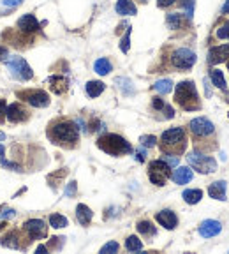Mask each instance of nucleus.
Returning <instances> with one entry per match:
<instances>
[{
	"label": "nucleus",
	"mask_w": 229,
	"mask_h": 254,
	"mask_svg": "<svg viewBox=\"0 0 229 254\" xmlns=\"http://www.w3.org/2000/svg\"><path fill=\"white\" fill-rule=\"evenodd\" d=\"M4 57H7V50L4 46H0V60L4 59Z\"/></svg>",
	"instance_id": "obj_47"
},
{
	"label": "nucleus",
	"mask_w": 229,
	"mask_h": 254,
	"mask_svg": "<svg viewBox=\"0 0 229 254\" xmlns=\"http://www.w3.org/2000/svg\"><path fill=\"white\" fill-rule=\"evenodd\" d=\"M161 140L164 147H174V145H180L185 140V132H183L182 127H173V129H168V131L162 132Z\"/></svg>",
	"instance_id": "obj_10"
},
{
	"label": "nucleus",
	"mask_w": 229,
	"mask_h": 254,
	"mask_svg": "<svg viewBox=\"0 0 229 254\" xmlns=\"http://www.w3.org/2000/svg\"><path fill=\"white\" fill-rule=\"evenodd\" d=\"M152 104H153V108L155 110H164V101H162L161 97H153V101H152Z\"/></svg>",
	"instance_id": "obj_40"
},
{
	"label": "nucleus",
	"mask_w": 229,
	"mask_h": 254,
	"mask_svg": "<svg viewBox=\"0 0 229 254\" xmlns=\"http://www.w3.org/2000/svg\"><path fill=\"white\" fill-rule=\"evenodd\" d=\"M125 249L131 251V253H138V251L143 249V244H141V240L136 235H131V237L125 240Z\"/></svg>",
	"instance_id": "obj_29"
},
{
	"label": "nucleus",
	"mask_w": 229,
	"mask_h": 254,
	"mask_svg": "<svg viewBox=\"0 0 229 254\" xmlns=\"http://www.w3.org/2000/svg\"><path fill=\"white\" fill-rule=\"evenodd\" d=\"M138 231L143 233V235H155V228H153V224L150 222V221H141V222H138Z\"/></svg>",
	"instance_id": "obj_32"
},
{
	"label": "nucleus",
	"mask_w": 229,
	"mask_h": 254,
	"mask_svg": "<svg viewBox=\"0 0 229 254\" xmlns=\"http://www.w3.org/2000/svg\"><path fill=\"white\" fill-rule=\"evenodd\" d=\"M129 48H131V29H127L125 35H123L122 41H120V50H122L123 53H127Z\"/></svg>",
	"instance_id": "obj_34"
},
{
	"label": "nucleus",
	"mask_w": 229,
	"mask_h": 254,
	"mask_svg": "<svg viewBox=\"0 0 229 254\" xmlns=\"http://www.w3.org/2000/svg\"><path fill=\"white\" fill-rule=\"evenodd\" d=\"M85 89H86V94H88V97L95 99L104 92L106 85L102 83V81H88V83L85 85Z\"/></svg>",
	"instance_id": "obj_21"
},
{
	"label": "nucleus",
	"mask_w": 229,
	"mask_h": 254,
	"mask_svg": "<svg viewBox=\"0 0 229 254\" xmlns=\"http://www.w3.org/2000/svg\"><path fill=\"white\" fill-rule=\"evenodd\" d=\"M76 189H78L76 182H69L67 187H65V196H74L76 194Z\"/></svg>",
	"instance_id": "obj_39"
},
{
	"label": "nucleus",
	"mask_w": 229,
	"mask_h": 254,
	"mask_svg": "<svg viewBox=\"0 0 229 254\" xmlns=\"http://www.w3.org/2000/svg\"><path fill=\"white\" fill-rule=\"evenodd\" d=\"M162 159H164L166 162H168V164L171 166V168H174V166H178V162H180V159L176 156H171V154H166L164 157H162Z\"/></svg>",
	"instance_id": "obj_38"
},
{
	"label": "nucleus",
	"mask_w": 229,
	"mask_h": 254,
	"mask_svg": "<svg viewBox=\"0 0 229 254\" xmlns=\"http://www.w3.org/2000/svg\"><path fill=\"white\" fill-rule=\"evenodd\" d=\"M148 177L150 182L155 184V186H164L166 180L171 177V166L164 161V159H157V161H152L148 169Z\"/></svg>",
	"instance_id": "obj_6"
},
{
	"label": "nucleus",
	"mask_w": 229,
	"mask_h": 254,
	"mask_svg": "<svg viewBox=\"0 0 229 254\" xmlns=\"http://www.w3.org/2000/svg\"><path fill=\"white\" fill-rule=\"evenodd\" d=\"M50 83H51V89L55 94H62L67 90V80L62 76H51L50 78Z\"/></svg>",
	"instance_id": "obj_25"
},
{
	"label": "nucleus",
	"mask_w": 229,
	"mask_h": 254,
	"mask_svg": "<svg viewBox=\"0 0 229 254\" xmlns=\"http://www.w3.org/2000/svg\"><path fill=\"white\" fill-rule=\"evenodd\" d=\"M23 0H4V5L5 7H16V5L22 4Z\"/></svg>",
	"instance_id": "obj_41"
},
{
	"label": "nucleus",
	"mask_w": 229,
	"mask_h": 254,
	"mask_svg": "<svg viewBox=\"0 0 229 254\" xmlns=\"http://www.w3.org/2000/svg\"><path fill=\"white\" fill-rule=\"evenodd\" d=\"M210 78H212V83L215 85L217 89H222V90L228 89V85H226V78H224V74H222V71H219V69H212Z\"/></svg>",
	"instance_id": "obj_26"
},
{
	"label": "nucleus",
	"mask_w": 229,
	"mask_h": 254,
	"mask_svg": "<svg viewBox=\"0 0 229 254\" xmlns=\"http://www.w3.org/2000/svg\"><path fill=\"white\" fill-rule=\"evenodd\" d=\"M194 177L191 168H187V166H180V168L174 169V173H171V178H173L174 184H178V186H183V184H189Z\"/></svg>",
	"instance_id": "obj_15"
},
{
	"label": "nucleus",
	"mask_w": 229,
	"mask_h": 254,
	"mask_svg": "<svg viewBox=\"0 0 229 254\" xmlns=\"http://www.w3.org/2000/svg\"><path fill=\"white\" fill-rule=\"evenodd\" d=\"M182 7L185 9L187 18L194 16V0H182Z\"/></svg>",
	"instance_id": "obj_35"
},
{
	"label": "nucleus",
	"mask_w": 229,
	"mask_h": 254,
	"mask_svg": "<svg viewBox=\"0 0 229 254\" xmlns=\"http://www.w3.org/2000/svg\"><path fill=\"white\" fill-rule=\"evenodd\" d=\"M2 140H5V132L0 131V141H2Z\"/></svg>",
	"instance_id": "obj_50"
},
{
	"label": "nucleus",
	"mask_w": 229,
	"mask_h": 254,
	"mask_svg": "<svg viewBox=\"0 0 229 254\" xmlns=\"http://www.w3.org/2000/svg\"><path fill=\"white\" fill-rule=\"evenodd\" d=\"M25 229L27 233L30 235V238H44L48 235V229L46 224H44V221L41 219H30L25 222Z\"/></svg>",
	"instance_id": "obj_11"
},
{
	"label": "nucleus",
	"mask_w": 229,
	"mask_h": 254,
	"mask_svg": "<svg viewBox=\"0 0 229 254\" xmlns=\"http://www.w3.org/2000/svg\"><path fill=\"white\" fill-rule=\"evenodd\" d=\"M222 13H224V14H229V0H226V4L222 5Z\"/></svg>",
	"instance_id": "obj_46"
},
{
	"label": "nucleus",
	"mask_w": 229,
	"mask_h": 254,
	"mask_svg": "<svg viewBox=\"0 0 229 254\" xmlns=\"http://www.w3.org/2000/svg\"><path fill=\"white\" fill-rule=\"evenodd\" d=\"M50 136L55 143H74L78 141V127L72 122H58L51 127Z\"/></svg>",
	"instance_id": "obj_3"
},
{
	"label": "nucleus",
	"mask_w": 229,
	"mask_h": 254,
	"mask_svg": "<svg viewBox=\"0 0 229 254\" xmlns=\"http://www.w3.org/2000/svg\"><path fill=\"white\" fill-rule=\"evenodd\" d=\"M189 127H191L192 134H194V136H200V138H204V136L213 134V131H215L213 124L210 122L208 119H204V117H198V119L191 120Z\"/></svg>",
	"instance_id": "obj_8"
},
{
	"label": "nucleus",
	"mask_w": 229,
	"mask_h": 254,
	"mask_svg": "<svg viewBox=\"0 0 229 254\" xmlns=\"http://www.w3.org/2000/svg\"><path fill=\"white\" fill-rule=\"evenodd\" d=\"M5 65H7L9 72H11L13 78H16V80L27 81L34 76L32 67H30L29 64H27V60L22 59V57H13V59H9L7 62H5Z\"/></svg>",
	"instance_id": "obj_5"
},
{
	"label": "nucleus",
	"mask_w": 229,
	"mask_h": 254,
	"mask_svg": "<svg viewBox=\"0 0 229 254\" xmlns=\"http://www.w3.org/2000/svg\"><path fill=\"white\" fill-rule=\"evenodd\" d=\"M174 2H176V0H157V5L159 7H170Z\"/></svg>",
	"instance_id": "obj_42"
},
{
	"label": "nucleus",
	"mask_w": 229,
	"mask_h": 254,
	"mask_svg": "<svg viewBox=\"0 0 229 254\" xmlns=\"http://www.w3.org/2000/svg\"><path fill=\"white\" fill-rule=\"evenodd\" d=\"M50 224L53 226L55 229H60V228L69 226V221H67V217H64L62 214H51V216H50Z\"/></svg>",
	"instance_id": "obj_28"
},
{
	"label": "nucleus",
	"mask_w": 229,
	"mask_h": 254,
	"mask_svg": "<svg viewBox=\"0 0 229 254\" xmlns=\"http://www.w3.org/2000/svg\"><path fill=\"white\" fill-rule=\"evenodd\" d=\"M174 99L183 110H198L200 108V97L192 81H182L174 89Z\"/></svg>",
	"instance_id": "obj_1"
},
{
	"label": "nucleus",
	"mask_w": 229,
	"mask_h": 254,
	"mask_svg": "<svg viewBox=\"0 0 229 254\" xmlns=\"http://www.w3.org/2000/svg\"><path fill=\"white\" fill-rule=\"evenodd\" d=\"M5 117H7L9 122H20V120L27 119V111L23 110L18 102H13V104L7 106V110H5Z\"/></svg>",
	"instance_id": "obj_16"
},
{
	"label": "nucleus",
	"mask_w": 229,
	"mask_h": 254,
	"mask_svg": "<svg viewBox=\"0 0 229 254\" xmlns=\"http://www.w3.org/2000/svg\"><path fill=\"white\" fill-rule=\"evenodd\" d=\"M114 83H116V87H118L120 90H122L123 95H132V94L136 92L134 85H132V81L129 80V78H116Z\"/></svg>",
	"instance_id": "obj_24"
},
{
	"label": "nucleus",
	"mask_w": 229,
	"mask_h": 254,
	"mask_svg": "<svg viewBox=\"0 0 229 254\" xmlns=\"http://www.w3.org/2000/svg\"><path fill=\"white\" fill-rule=\"evenodd\" d=\"M155 219H157L159 224L164 226L166 229H174L176 224H178V217H176V214H174L173 210H161L157 216H155Z\"/></svg>",
	"instance_id": "obj_14"
},
{
	"label": "nucleus",
	"mask_w": 229,
	"mask_h": 254,
	"mask_svg": "<svg viewBox=\"0 0 229 254\" xmlns=\"http://www.w3.org/2000/svg\"><path fill=\"white\" fill-rule=\"evenodd\" d=\"M187 161L196 171H200L203 175H208V173H215L217 171V162L213 157L210 156H204V154H200V152H191L187 156Z\"/></svg>",
	"instance_id": "obj_4"
},
{
	"label": "nucleus",
	"mask_w": 229,
	"mask_h": 254,
	"mask_svg": "<svg viewBox=\"0 0 229 254\" xmlns=\"http://www.w3.org/2000/svg\"><path fill=\"white\" fill-rule=\"evenodd\" d=\"M198 57L192 50L189 48H178V50L173 51V55H171V62H173L174 67L178 69H191L192 65L196 64Z\"/></svg>",
	"instance_id": "obj_7"
},
{
	"label": "nucleus",
	"mask_w": 229,
	"mask_h": 254,
	"mask_svg": "<svg viewBox=\"0 0 229 254\" xmlns=\"http://www.w3.org/2000/svg\"><path fill=\"white\" fill-rule=\"evenodd\" d=\"M93 71L97 72L99 76H106V74H110L113 71V65H111V62L108 59H97L95 64H93Z\"/></svg>",
	"instance_id": "obj_22"
},
{
	"label": "nucleus",
	"mask_w": 229,
	"mask_h": 254,
	"mask_svg": "<svg viewBox=\"0 0 229 254\" xmlns=\"http://www.w3.org/2000/svg\"><path fill=\"white\" fill-rule=\"evenodd\" d=\"M22 97H25V101L29 104H32L34 108H46L50 104V95L43 90H32V92L22 94Z\"/></svg>",
	"instance_id": "obj_9"
},
{
	"label": "nucleus",
	"mask_w": 229,
	"mask_h": 254,
	"mask_svg": "<svg viewBox=\"0 0 229 254\" xmlns=\"http://www.w3.org/2000/svg\"><path fill=\"white\" fill-rule=\"evenodd\" d=\"M5 110H7V106H5V101H2V99H0V117H2V115L5 113Z\"/></svg>",
	"instance_id": "obj_44"
},
{
	"label": "nucleus",
	"mask_w": 229,
	"mask_h": 254,
	"mask_svg": "<svg viewBox=\"0 0 229 254\" xmlns=\"http://www.w3.org/2000/svg\"><path fill=\"white\" fill-rule=\"evenodd\" d=\"M217 37H219V39H229V21L222 23V25L217 29Z\"/></svg>",
	"instance_id": "obj_36"
},
{
	"label": "nucleus",
	"mask_w": 229,
	"mask_h": 254,
	"mask_svg": "<svg viewBox=\"0 0 229 254\" xmlns=\"http://www.w3.org/2000/svg\"><path fill=\"white\" fill-rule=\"evenodd\" d=\"M182 198L185 199V203L196 205V203H200L201 198H203V190L201 189H187V190H183Z\"/></svg>",
	"instance_id": "obj_23"
},
{
	"label": "nucleus",
	"mask_w": 229,
	"mask_h": 254,
	"mask_svg": "<svg viewBox=\"0 0 229 254\" xmlns=\"http://www.w3.org/2000/svg\"><path fill=\"white\" fill-rule=\"evenodd\" d=\"M18 27L23 32H35L39 30V21L34 14H23L20 20H18Z\"/></svg>",
	"instance_id": "obj_17"
},
{
	"label": "nucleus",
	"mask_w": 229,
	"mask_h": 254,
	"mask_svg": "<svg viewBox=\"0 0 229 254\" xmlns=\"http://www.w3.org/2000/svg\"><path fill=\"white\" fill-rule=\"evenodd\" d=\"M136 159H138V161H140V162H143V161H144V150H140V152L136 154Z\"/></svg>",
	"instance_id": "obj_45"
},
{
	"label": "nucleus",
	"mask_w": 229,
	"mask_h": 254,
	"mask_svg": "<svg viewBox=\"0 0 229 254\" xmlns=\"http://www.w3.org/2000/svg\"><path fill=\"white\" fill-rule=\"evenodd\" d=\"M153 89L157 90L159 94H170L171 90H173V81L171 80H159V81H155Z\"/></svg>",
	"instance_id": "obj_30"
},
{
	"label": "nucleus",
	"mask_w": 229,
	"mask_h": 254,
	"mask_svg": "<svg viewBox=\"0 0 229 254\" xmlns=\"http://www.w3.org/2000/svg\"><path fill=\"white\" fill-rule=\"evenodd\" d=\"M92 217H93V212L90 210L86 205H83V203L78 205V207H76V219H78V222H80L81 226L90 224Z\"/></svg>",
	"instance_id": "obj_20"
},
{
	"label": "nucleus",
	"mask_w": 229,
	"mask_h": 254,
	"mask_svg": "<svg viewBox=\"0 0 229 254\" xmlns=\"http://www.w3.org/2000/svg\"><path fill=\"white\" fill-rule=\"evenodd\" d=\"M183 16L180 13H171V14H168L166 16V23H168V27L170 29H173V30H176V29H180V27L183 25Z\"/></svg>",
	"instance_id": "obj_27"
},
{
	"label": "nucleus",
	"mask_w": 229,
	"mask_h": 254,
	"mask_svg": "<svg viewBox=\"0 0 229 254\" xmlns=\"http://www.w3.org/2000/svg\"><path fill=\"white\" fill-rule=\"evenodd\" d=\"M114 11L118 14H122V16H134L138 13V7L134 5L132 0H116Z\"/></svg>",
	"instance_id": "obj_18"
},
{
	"label": "nucleus",
	"mask_w": 229,
	"mask_h": 254,
	"mask_svg": "<svg viewBox=\"0 0 229 254\" xmlns=\"http://www.w3.org/2000/svg\"><path fill=\"white\" fill-rule=\"evenodd\" d=\"M14 216H16V212L14 210H4L0 214V219H4V217H14Z\"/></svg>",
	"instance_id": "obj_43"
},
{
	"label": "nucleus",
	"mask_w": 229,
	"mask_h": 254,
	"mask_svg": "<svg viewBox=\"0 0 229 254\" xmlns=\"http://www.w3.org/2000/svg\"><path fill=\"white\" fill-rule=\"evenodd\" d=\"M48 251V247H44V246H39L37 247V253H46Z\"/></svg>",
	"instance_id": "obj_49"
},
{
	"label": "nucleus",
	"mask_w": 229,
	"mask_h": 254,
	"mask_svg": "<svg viewBox=\"0 0 229 254\" xmlns=\"http://www.w3.org/2000/svg\"><path fill=\"white\" fill-rule=\"evenodd\" d=\"M208 194H210V198H213V199L226 201V182L224 180H217V182L210 184V187H208Z\"/></svg>",
	"instance_id": "obj_19"
},
{
	"label": "nucleus",
	"mask_w": 229,
	"mask_h": 254,
	"mask_svg": "<svg viewBox=\"0 0 229 254\" xmlns=\"http://www.w3.org/2000/svg\"><path fill=\"white\" fill-rule=\"evenodd\" d=\"M4 152H5L4 145H0V162H2V159H4Z\"/></svg>",
	"instance_id": "obj_48"
},
{
	"label": "nucleus",
	"mask_w": 229,
	"mask_h": 254,
	"mask_svg": "<svg viewBox=\"0 0 229 254\" xmlns=\"http://www.w3.org/2000/svg\"><path fill=\"white\" fill-rule=\"evenodd\" d=\"M0 244L5 247H11V249H20V242H18L16 235L11 233V235H5V237L0 238Z\"/></svg>",
	"instance_id": "obj_31"
},
{
	"label": "nucleus",
	"mask_w": 229,
	"mask_h": 254,
	"mask_svg": "<svg viewBox=\"0 0 229 254\" xmlns=\"http://www.w3.org/2000/svg\"><path fill=\"white\" fill-rule=\"evenodd\" d=\"M229 60V44H221V46H213L208 51V62L210 64H222Z\"/></svg>",
	"instance_id": "obj_12"
},
{
	"label": "nucleus",
	"mask_w": 229,
	"mask_h": 254,
	"mask_svg": "<svg viewBox=\"0 0 229 254\" xmlns=\"http://www.w3.org/2000/svg\"><path fill=\"white\" fill-rule=\"evenodd\" d=\"M97 147L102 152L110 154V156H123V154H131L132 147L125 138L118 134H104L99 138Z\"/></svg>",
	"instance_id": "obj_2"
},
{
	"label": "nucleus",
	"mask_w": 229,
	"mask_h": 254,
	"mask_svg": "<svg viewBox=\"0 0 229 254\" xmlns=\"http://www.w3.org/2000/svg\"><path fill=\"white\" fill-rule=\"evenodd\" d=\"M141 145H143L144 148H152V147H155V143H157V138L155 136H141Z\"/></svg>",
	"instance_id": "obj_37"
},
{
	"label": "nucleus",
	"mask_w": 229,
	"mask_h": 254,
	"mask_svg": "<svg viewBox=\"0 0 229 254\" xmlns=\"http://www.w3.org/2000/svg\"><path fill=\"white\" fill-rule=\"evenodd\" d=\"M222 226L219 221L215 219H208V221H203L200 224V235L203 238H212V237H217L219 233H221Z\"/></svg>",
	"instance_id": "obj_13"
},
{
	"label": "nucleus",
	"mask_w": 229,
	"mask_h": 254,
	"mask_svg": "<svg viewBox=\"0 0 229 254\" xmlns=\"http://www.w3.org/2000/svg\"><path fill=\"white\" fill-rule=\"evenodd\" d=\"M118 249H120V246H118V242H114V240H111V242H108L106 246H102L101 247V254H113V253H118Z\"/></svg>",
	"instance_id": "obj_33"
}]
</instances>
